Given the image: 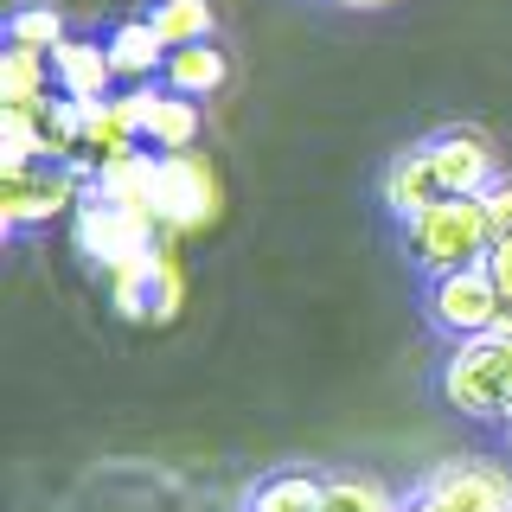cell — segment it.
<instances>
[{"instance_id": "obj_12", "label": "cell", "mask_w": 512, "mask_h": 512, "mask_svg": "<svg viewBox=\"0 0 512 512\" xmlns=\"http://www.w3.org/2000/svg\"><path fill=\"white\" fill-rule=\"evenodd\" d=\"M378 192H384V212H391L397 224L416 218V212H429L436 199H455V192L442 186V173H436V160H429L423 141H416L410 154H397L391 167H384V186H378Z\"/></svg>"}, {"instance_id": "obj_5", "label": "cell", "mask_w": 512, "mask_h": 512, "mask_svg": "<svg viewBox=\"0 0 512 512\" xmlns=\"http://www.w3.org/2000/svg\"><path fill=\"white\" fill-rule=\"evenodd\" d=\"M71 237H77V256H84L90 269H103V276H122L128 263H141V256L160 244L154 218L116 212V205H103V199H84V205H77Z\"/></svg>"}, {"instance_id": "obj_2", "label": "cell", "mask_w": 512, "mask_h": 512, "mask_svg": "<svg viewBox=\"0 0 512 512\" xmlns=\"http://www.w3.org/2000/svg\"><path fill=\"white\" fill-rule=\"evenodd\" d=\"M442 397L448 410L474 416V423H506L512 416V333H480L461 340L442 365Z\"/></svg>"}, {"instance_id": "obj_21", "label": "cell", "mask_w": 512, "mask_h": 512, "mask_svg": "<svg viewBox=\"0 0 512 512\" xmlns=\"http://www.w3.org/2000/svg\"><path fill=\"white\" fill-rule=\"evenodd\" d=\"M487 269H493V282H500V308H506V333H512V237H500V244L487 250Z\"/></svg>"}, {"instance_id": "obj_4", "label": "cell", "mask_w": 512, "mask_h": 512, "mask_svg": "<svg viewBox=\"0 0 512 512\" xmlns=\"http://www.w3.org/2000/svg\"><path fill=\"white\" fill-rule=\"evenodd\" d=\"M148 218L160 237H180V231H199V224L218 218V173L212 160L199 154H160L154 160V192H148Z\"/></svg>"}, {"instance_id": "obj_7", "label": "cell", "mask_w": 512, "mask_h": 512, "mask_svg": "<svg viewBox=\"0 0 512 512\" xmlns=\"http://www.w3.org/2000/svg\"><path fill=\"white\" fill-rule=\"evenodd\" d=\"M148 141H141V122H135V109H128V96H109V103H84V122H77V154H71V167L84 173H103V167H116V160L128 154H141Z\"/></svg>"}, {"instance_id": "obj_3", "label": "cell", "mask_w": 512, "mask_h": 512, "mask_svg": "<svg viewBox=\"0 0 512 512\" xmlns=\"http://www.w3.org/2000/svg\"><path fill=\"white\" fill-rule=\"evenodd\" d=\"M423 314H429V327L448 333L455 346L506 327L500 282H493V269H487V263H474V269H448V276H429V282H423Z\"/></svg>"}, {"instance_id": "obj_15", "label": "cell", "mask_w": 512, "mask_h": 512, "mask_svg": "<svg viewBox=\"0 0 512 512\" xmlns=\"http://www.w3.org/2000/svg\"><path fill=\"white\" fill-rule=\"evenodd\" d=\"M45 96H58L52 58L26 52V45H7L0 52V109H39Z\"/></svg>"}, {"instance_id": "obj_25", "label": "cell", "mask_w": 512, "mask_h": 512, "mask_svg": "<svg viewBox=\"0 0 512 512\" xmlns=\"http://www.w3.org/2000/svg\"><path fill=\"white\" fill-rule=\"evenodd\" d=\"M500 429H506V442H512V416H506V423H500Z\"/></svg>"}, {"instance_id": "obj_24", "label": "cell", "mask_w": 512, "mask_h": 512, "mask_svg": "<svg viewBox=\"0 0 512 512\" xmlns=\"http://www.w3.org/2000/svg\"><path fill=\"white\" fill-rule=\"evenodd\" d=\"M404 512H436V506H429V500H410V506H404Z\"/></svg>"}, {"instance_id": "obj_16", "label": "cell", "mask_w": 512, "mask_h": 512, "mask_svg": "<svg viewBox=\"0 0 512 512\" xmlns=\"http://www.w3.org/2000/svg\"><path fill=\"white\" fill-rule=\"evenodd\" d=\"M224 77H231V64H224V52L212 39L205 45H180V52H167V71H160V84L167 90H180V96H218L224 90Z\"/></svg>"}, {"instance_id": "obj_20", "label": "cell", "mask_w": 512, "mask_h": 512, "mask_svg": "<svg viewBox=\"0 0 512 512\" xmlns=\"http://www.w3.org/2000/svg\"><path fill=\"white\" fill-rule=\"evenodd\" d=\"M7 45H26V52H45L52 58L64 45V13L58 7H20L7 20Z\"/></svg>"}, {"instance_id": "obj_14", "label": "cell", "mask_w": 512, "mask_h": 512, "mask_svg": "<svg viewBox=\"0 0 512 512\" xmlns=\"http://www.w3.org/2000/svg\"><path fill=\"white\" fill-rule=\"evenodd\" d=\"M103 45H109V64H116L122 84H154V77L167 71V39L154 32L148 13H141V20H122Z\"/></svg>"}, {"instance_id": "obj_6", "label": "cell", "mask_w": 512, "mask_h": 512, "mask_svg": "<svg viewBox=\"0 0 512 512\" xmlns=\"http://www.w3.org/2000/svg\"><path fill=\"white\" fill-rule=\"evenodd\" d=\"M416 500H429L436 512H512V474L487 461H442L416 487Z\"/></svg>"}, {"instance_id": "obj_18", "label": "cell", "mask_w": 512, "mask_h": 512, "mask_svg": "<svg viewBox=\"0 0 512 512\" xmlns=\"http://www.w3.org/2000/svg\"><path fill=\"white\" fill-rule=\"evenodd\" d=\"M244 512H320V480L314 474H269V480H256L250 487V500Z\"/></svg>"}, {"instance_id": "obj_17", "label": "cell", "mask_w": 512, "mask_h": 512, "mask_svg": "<svg viewBox=\"0 0 512 512\" xmlns=\"http://www.w3.org/2000/svg\"><path fill=\"white\" fill-rule=\"evenodd\" d=\"M148 20H154L160 39H167V52H180V45H205V39H212L218 13H212V0H154Z\"/></svg>"}, {"instance_id": "obj_19", "label": "cell", "mask_w": 512, "mask_h": 512, "mask_svg": "<svg viewBox=\"0 0 512 512\" xmlns=\"http://www.w3.org/2000/svg\"><path fill=\"white\" fill-rule=\"evenodd\" d=\"M320 512H404L391 500V487L372 474H340V480H320Z\"/></svg>"}, {"instance_id": "obj_13", "label": "cell", "mask_w": 512, "mask_h": 512, "mask_svg": "<svg viewBox=\"0 0 512 512\" xmlns=\"http://www.w3.org/2000/svg\"><path fill=\"white\" fill-rule=\"evenodd\" d=\"M52 77L71 103H109L122 84L116 64H109V45H96V39H64L52 52Z\"/></svg>"}, {"instance_id": "obj_23", "label": "cell", "mask_w": 512, "mask_h": 512, "mask_svg": "<svg viewBox=\"0 0 512 512\" xmlns=\"http://www.w3.org/2000/svg\"><path fill=\"white\" fill-rule=\"evenodd\" d=\"M340 7H359V13H372V7H397V0H340Z\"/></svg>"}, {"instance_id": "obj_10", "label": "cell", "mask_w": 512, "mask_h": 512, "mask_svg": "<svg viewBox=\"0 0 512 512\" xmlns=\"http://www.w3.org/2000/svg\"><path fill=\"white\" fill-rule=\"evenodd\" d=\"M128 109H135L141 141H148L154 154L199 148V96H180L167 84H135V90H128Z\"/></svg>"}, {"instance_id": "obj_11", "label": "cell", "mask_w": 512, "mask_h": 512, "mask_svg": "<svg viewBox=\"0 0 512 512\" xmlns=\"http://www.w3.org/2000/svg\"><path fill=\"white\" fill-rule=\"evenodd\" d=\"M423 148H429V160H436L448 192H474L480 199V192L500 180V154H493V141L480 135V128H442V135L423 141Z\"/></svg>"}, {"instance_id": "obj_8", "label": "cell", "mask_w": 512, "mask_h": 512, "mask_svg": "<svg viewBox=\"0 0 512 512\" xmlns=\"http://www.w3.org/2000/svg\"><path fill=\"white\" fill-rule=\"evenodd\" d=\"M180 263H173L167 244H154L141 263H128L122 276H109V301L128 314V320H167L180 308Z\"/></svg>"}, {"instance_id": "obj_9", "label": "cell", "mask_w": 512, "mask_h": 512, "mask_svg": "<svg viewBox=\"0 0 512 512\" xmlns=\"http://www.w3.org/2000/svg\"><path fill=\"white\" fill-rule=\"evenodd\" d=\"M84 205V180L77 173H52V167H32V173H0V218L7 231H26V224H45L58 212Z\"/></svg>"}, {"instance_id": "obj_1", "label": "cell", "mask_w": 512, "mask_h": 512, "mask_svg": "<svg viewBox=\"0 0 512 512\" xmlns=\"http://www.w3.org/2000/svg\"><path fill=\"white\" fill-rule=\"evenodd\" d=\"M404 250H410V263L423 269V282H429V276H448V269L487 263V250H493L487 199L455 192V199H436L429 212L404 218Z\"/></svg>"}, {"instance_id": "obj_22", "label": "cell", "mask_w": 512, "mask_h": 512, "mask_svg": "<svg viewBox=\"0 0 512 512\" xmlns=\"http://www.w3.org/2000/svg\"><path fill=\"white\" fill-rule=\"evenodd\" d=\"M480 199H487V218H493V244L512 237V180H493Z\"/></svg>"}]
</instances>
